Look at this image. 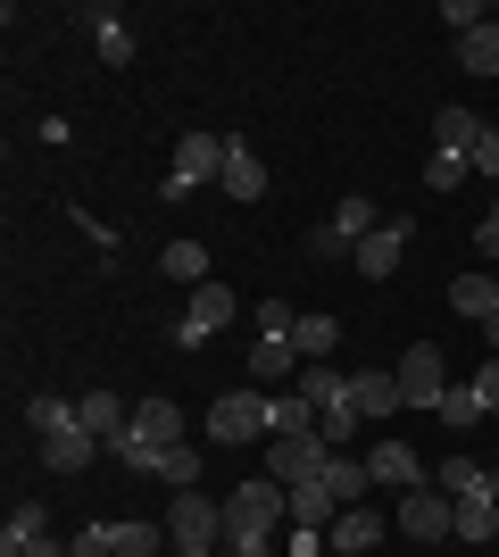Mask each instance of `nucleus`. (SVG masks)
I'll use <instances>...</instances> for the list:
<instances>
[{
    "label": "nucleus",
    "instance_id": "nucleus-1",
    "mask_svg": "<svg viewBox=\"0 0 499 557\" xmlns=\"http://www.w3.org/2000/svg\"><path fill=\"white\" fill-rule=\"evenodd\" d=\"M275 524H291L284 483H234L225 491V533H275Z\"/></svg>",
    "mask_w": 499,
    "mask_h": 557
},
{
    "label": "nucleus",
    "instance_id": "nucleus-2",
    "mask_svg": "<svg viewBox=\"0 0 499 557\" xmlns=\"http://www.w3.org/2000/svg\"><path fill=\"white\" fill-rule=\"evenodd\" d=\"M166 541H175V549H216V541H225V499H209V491H175Z\"/></svg>",
    "mask_w": 499,
    "mask_h": 557
},
{
    "label": "nucleus",
    "instance_id": "nucleus-3",
    "mask_svg": "<svg viewBox=\"0 0 499 557\" xmlns=\"http://www.w3.org/2000/svg\"><path fill=\"white\" fill-rule=\"evenodd\" d=\"M216 175H225V141H216V134H184V141H175V166H166V184H159V200H184V191L216 184Z\"/></svg>",
    "mask_w": 499,
    "mask_h": 557
},
{
    "label": "nucleus",
    "instance_id": "nucleus-4",
    "mask_svg": "<svg viewBox=\"0 0 499 557\" xmlns=\"http://www.w3.org/2000/svg\"><path fill=\"white\" fill-rule=\"evenodd\" d=\"M209 433H216V449H241V442H275V417H266V392H225L209 408Z\"/></svg>",
    "mask_w": 499,
    "mask_h": 557
},
{
    "label": "nucleus",
    "instance_id": "nucleus-5",
    "mask_svg": "<svg viewBox=\"0 0 499 557\" xmlns=\"http://www.w3.org/2000/svg\"><path fill=\"white\" fill-rule=\"evenodd\" d=\"M325 458H333V449L316 442V433H275V442H266V483L300 491V483H316V474H325Z\"/></svg>",
    "mask_w": 499,
    "mask_h": 557
},
{
    "label": "nucleus",
    "instance_id": "nucleus-6",
    "mask_svg": "<svg viewBox=\"0 0 499 557\" xmlns=\"http://www.w3.org/2000/svg\"><path fill=\"white\" fill-rule=\"evenodd\" d=\"M225 325H234V292H225V283H200V292L184 300V317H175V342H184V349H209Z\"/></svg>",
    "mask_w": 499,
    "mask_h": 557
},
{
    "label": "nucleus",
    "instance_id": "nucleus-7",
    "mask_svg": "<svg viewBox=\"0 0 499 557\" xmlns=\"http://www.w3.org/2000/svg\"><path fill=\"white\" fill-rule=\"evenodd\" d=\"M400 399L408 408H441V392H450V367H441V349L433 342H416V349H400Z\"/></svg>",
    "mask_w": 499,
    "mask_h": 557
},
{
    "label": "nucleus",
    "instance_id": "nucleus-8",
    "mask_svg": "<svg viewBox=\"0 0 499 557\" xmlns=\"http://www.w3.org/2000/svg\"><path fill=\"white\" fill-rule=\"evenodd\" d=\"M400 533L408 541H450L458 533V499L450 491H408L400 499Z\"/></svg>",
    "mask_w": 499,
    "mask_h": 557
},
{
    "label": "nucleus",
    "instance_id": "nucleus-9",
    "mask_svg": "<svg viewBox=\"0 0 499 557\" xmlns=\"http://www.w3.org/2000/svg\"><path fill=\"white\" fill-rule=\"evenodd\" d=\"M408 233H416V225H391V216H383V225H375V233H366V242L350 250V267H358L366 283H391V275H400V250H408Z\"/></svg>",
    "mask_w": 499,
    "mask_h": 557
},
{
    "label": "nucleus",
    "instance_id": "nucleus-10",
    "mask_svg": "<svg viewBox=\"0 0 499 557\" xmlns=\"http://www.w3.org/2000/svg\"><path fill=\"white\" fill-rule=\"evenodd\" d=\"M350 399H358V417H366V424H383V417H400V408H408L391 367H350Z\"/></svg>",
    "mask_w": 499,
    "mask_h": 557
},
{
    "label": "nucleus",
    "instance_id": "nucleus-11",
    "mask_svg": "<svg viewBox=\"0 0 499 557\" xmlns=\"http://www.w3.org/2000/svg\"><path fill=\"white\" fill-rule=\"evenodd\" d=\"M366 474H375V483H391V491H425V483H433V466L416 458L408 442H375V449H366Z\"/></svg>",
    "mask_w": 499,
    "mask_h": 557
},
{
    "label": "nucleus",
    "instance_id": "nucleus-12",
    "mask_svg": "<svg viewBox=\"0 0 499 557\" xmlns=\"http://www.w3.org/2000/svg\"><path fill=\"white\" fill-rule=\"evenodd\" d=\"M84 25H92V42L109 67H134V25H125V9H109V0H92L84 9Z\"/></svg>",
    "mask_w": 499,
    "mask_h": 557
},
{
    "label": "nucleus",
    "instance_id": "nucleus-13",
    "mask_svg": "<svg viewBox=\"0 0 499 557\" xmlns=\"http://www.w3.org/2000/svg\"><path fill=\"white\" fill-rule=\"evenodd\" d=\"M300 383V349H291V333H259V349H250V383L259 392H275V383Z\"/></svg>",
    "mask_w": 499,
    "mask_h": 557
},
{
    "label": "nucleus",
    "instance_id": "nucleus-14",
    "mask_svg": "<svg viewBox=\"0 0 499 557\" xmlns=\"http://www.w3.org/2000/svg\"><path fill=\"white\" fill-rule=\"evenodd\" d=\"M100 449H109V442L75 424V433H50V442H42V466H50V474H92V458H100Z\"/></svg>",
    "mask_w": 499,
    "mask_h": 557
},
{
    "label": "nucleus",
    "instance_id": "nucleus-15",
    "mask_svg": "<svg viewBox=\"0 0 499 557\" xmlns=\"http://www.w3.org/2000/svg\"><path fill=\"white\" fill-rule=\"evenodd\" d=\"M216 184H225V200H259L266 191V166H259V150H250V141H225V175H216Z\"/></svg>",
    "mask_w": 499,
    "mask_h": 557
},
{
    "label": "nucleus",
    "instance_id": "nucleus-16",
    "mask_svg": "<svg viewBox=\"0 0 499 557\" xmlns=\"http://www.w3.org/2000/svg\"><path fill=\"white\" fill-rule=\"evenodd\" d=\"M134 433H142L150 449H175V442H184V408H175L166 392H150L142 408H134Z\"/></svg>",
    "mask_w": 499,
    "mask_h": 557
},
{
    "label": "nucleus",
    "instance_id": "nucleus-17",
    "mask_svg": "<svg viewBox=\"0 0 499 557\" xmlns=\"http://www.w3.org/2000/svg\"><path fill=\"white\" fill-rule=\"evenodd\" d=\"M375 541H383V516H375V508H341V516L325 524V549H333V557H350V549H375Z\"/></svg>",
    "mask_w": 499,
    "mask_h": 557
},
{
    "label": "nucleus",
    "instance_id": "nucleus-18",
    "mask_svg": "<svg viewBox=\"0 0 499 557\" xmlns=\"http://www.w3.org/2000/svg\"><path fill=\"white\" fill-rule=\"evenodd\" d=\"M475 141H483V116H475V109H458V100H450V109L433 116V150H458V159H475Z\"/></svg>",
    "mask_w": 499,
    "mask_h": 557
},
{
    "label": "nucleus",
    "instance_id": "nucleus-19",
    "mask_svg": "<svg viewBox=\"0 0 499 557\" xmlns=\"http://www.w3.org/2000/svg\"><path fill=\"white\" fill-rule=\"evenodd\" d=\"M458 541H499V491H466V499H458Z\"/></svg>",
    "mask_w": 499,
    "mask_h": 557
},
{
    "label": "nucleus",
    "instance_id": "nucleus-20",
    "mask_svg": "<svg viewBox=\"0 0 499 557\" xmlns=\"http://www.w3.org/2000/svg\"><path fill=\"white\" fill-rule=\"evenodd\" d=\"M316 483H325L333 499H341V508H358V491L375 483V474H366V458H350V449H333V458H325V474H316Z\"/></svg>",
    "mask_w": 499,
    "mask_h": 557
},
{
    "label": "nucleus",
    "instance_id": "nucleus-21",
    "mask_svg": "<svg viewBox=\"0 0 499 557\" xmlns=\"http://www.w3.org/2000/svg\"><path fill=\"white\" fill-rule=\"evenodd\" d=\"M159 275H166V283H191V292H200V283H216L200 242H166V250H159Z\"/></svg>",
    "mask_w": 499,
    "mask_h": 557
},
{
    "label": "nucleus",
    "instance_id": "nucleus-22",
    "mask_svg": "<svg viewBox=\"0 0 499 557\" xmlns=\"http://www.w3.org/2000/svg\"><path fill=\"white\" fill-rule=\"evenodd\" d=\"M42 533H50V508H42V499H25V508L9 516V524H0V557H25Z\"/></svg>",
    "mask_w": 499,
    "mask_h": 557
},
{
    "label": "nucleus",
    "instance_id": "nucleus-23",
    "mask_svg": "<svg viewBox=\"0 0 499 557\" xmlns=\"http://www.w3.org/2000/svg\"><path fill=\"white\" fill-rule=\"evenodd\" d=\"M433 483L450 491V499H466V491H499V466H475V458H441V466H433Z\"/></svg>",
    "mask_w": 499,
    "mask_h": 557
},
{
    "label": "nucleus",
    "instance_id": "nucleus-24",
    "mask_svg": "<svg viewBox=\"0 0 499 557\" xmlns=\"http://www.w3.org/2000/svg\"><path fill=\"white\" fill-rule=\"evenodd\" d=\"M75 417H84V433H100V442H109V433H125V424H134V408H125L117 392H84V408H75Z\"/></svg>",
    "mask_w": 499,
    "mask_h": 557
},
{
    "label": "nucleus",
    "instance_id": "nucleus-25",
    "mask_svg": "<svg viewBox=\"0 0 499 557\" xmlns=\"http://www.w3.org/2000/svg\"><path fill=\"white\" fill-rule=\"evenodd\" d=\"M333 516H341V499H333L325 483H300V491H291V524H300V533H325Z\"/></svg>",
    "mask_w": 499,
    "mask_h": 557
},
{
    "label": "nucleus",
    "instance_id": "nucleus-26",
    "mask_svg": "<svg viewBox=\"0 0 499 557\" xmlns=\"http://www.w3.org/2000/svg\"><path fill=\"white\" fill-rule=\"evenodd\" d=\"M291 349H300V367H316V358L341 349V325H333V317H300V325H291Z\"/></svg>",
    "mask_w": 499,
    "mask_h": 557
},
{
    "label": "nucleus",
    "instance_id": "nucleus-27",
    "mask_svg": "<svg viewBox=\"0 0 499 557\" xmlns=\"http://www.w3.org/2000/svg\"><path fill=\"white\" fill-rule=\"evenodd\" d=\"M450 308H458V317H475V325H483V317H491V308H499V275H458V283H450Z\"/></svg>",
    "mask_w": 499,
    "mask_h": 557
},
{
    "label": "nucleus",
    "instance_id": "nucleus-28",
    "mask_svg": "<svg viewBox=\"0 0 499 557\" xmlns=\"http://www.w3.org/2000/svg\"><path fill=\"white\" fill-rule=\"evenodd\" d=\"M25 424H34V433H42V442H50V433H75V424H84V417H75V408H67V399H59V392H34V399H25Z\"/></svg>",
    "mask_w": 499,
    "mask_h": 557
},
{
    "label": "nucleus",
    "instance_id": "nucleus-29",
    "mask_svg": "<svg viewBox=\"0 0 499 557\" xmlns=\"http://www.w3.org/2000/svg\"><path fill=\"white\" fill-rule=\"evenodd\" d=\"M291 392L309 399V408H325V399H341V392H350V374L333 367V358H316V367H300V383H291Z\"/></svg>",
    "mask_w": 499,
    "mask_h": 557
},
{
    "label": "nucleus",
    "instance_id": "nucleus-30",
    "mask_svg": "<svg viewBox=\"0 0 499 557\" xmlns=\"http://www.w3.org/2000/svg\"><path fill=\"white\" fill-rule=\"evenodd\" d=\"M150 474H159L166 491H191V483H200V449H191V442L159 449V458H150Z\"/></svg>",
    "mask_w": 499,
    "mask_h": 557
},
{
    "label": "nucleus",
    "instance_id": "nucleus-31",
    "mask_svg": "<svg viewBox=\"0 0 499 557\" xmlns=\"http://www.w3.org/2000/svg\"><path fill=\"white\" fill-rule=\"evenodd\" d=\"M458 59H466V75H483V84H491V75H499V25L458 34Z\"/></svg>",
    "mask_w": 499,
    "mask_h": 557
},
{
    "label": "nucleus",
    "instance_id": "nucleus-32",
    "mask_svg": "<svg viewBox=\"0 0 499 557\" xmlns=\"http://www.w3.org/2000/svg\"><path fill=\"white\" fill-rule=\"evenodd\" d=\"M375 225H383V216H375V200H366V191H350V200L333 209V233H341L350 250H358V242H366V233H375Z\"/></svg>",
    "mask_w": 499,
    "mask_h": 557
},
{
    "label": "nucleus",
    "instance_id": "nucleus-33",
    "mask_svg": "<svg viewBox=\"0 0 499 557\" xmlns=\"http://www.w3.org/2000/svg\"><path fill=\"white\" fill-rule=\"evenodd\" d=\"M266 417H275V433H316V408L300 392H266Z\"/></svg>",
    "mask_w": 499,
    "mask_h": 557
},
{
    "label": "nucleus",
    "instance_id": "nucleus-34",
    "mask_svg": "<svg viewBox=\"0 0 499 557\" xmlns=\"http://www.w3.org/2000/svg\"><path fill=\"white\" fill-rule=\"evenodd\" d=\"M466 166H475V159H458V150H433V159H425V191H458V184H466Z\"/></svg>",
    "mask_w": 499,
    "mask_h": 557
},
{
    "label": "nucleus",
    "instance_id": "nucleus-35",
    "mask_svg": "<svg viewBox=\"0 0 499 557\" xmlns=\"http://www.w3.org/2000/svg\"><path fill=\"white\" fill-rule=\"evenodd\" d=\"M441 424H483V399H475V383H450V392H441Z\"/></svg>",
    "mask_w": 499,
    "mask_h": 557
},
{
    "label": "nucleus",
    "instance_id": "nucleus-36",
    "mask_svg": "<svg viewBox=\"0 0 499 557\" xmlns=\"http://www.w3.org/2000/svg\"><path fill=\"white\" fill-rule=\"evenodd\" d=\"M75 557H117V524H84V533H75Z\"/></svg>",
    "mask_w": 499,
    "mask_h": 557
},
{
    "label": "nucleus",
    "instance_id": "nucleus-37",
    "mask_svg": "<svg viewBox=\"0 0 499 557\" xmlns=\"http://www.w3.org/2000/svg\"><path fill=\"white\" fill-rule=\"evenodd\" d=\"M225 557H275V533H225Z\"/></svg>",
    "mask_w": 499,
    "mask_h": 557
},
{
    "label": "nucleus",
    "instance_id": "nucleus-38",
    "mask_svg": "<svg viewBox=\"0 0 499 557\" xmlns=\"http://www.w3.org/2000/svg\"><path fill=\"white\" fill-rule=\"evenodd\" d=\"M475 399L499 417V358H483V367H475Z\"/></svg>",
    "mask_w": 499,
    "mask_h": 557
},
{
    "label": "nucleus",
    "instance_id": "nucleus-39",
    "mask_svg": "<svg viewBox=\"0 0 499 557\" xmlns=\"http://www.w3.org/2000/svg\"><path fill=\"white\" fill-rule=\"evenodd\" d=\"M475 166H483V175L499 184V125H483V141H475Z\"/></svg>",
    "mask_w": 499,
    "mask_h": 557
},
{
    "label": "nucleus",
    "instance_id": "nucleus-40",
    "mask_svg": "<svg viewBox=\"0 0 499 557\" xmlns=\"http://www.w3.org/2000/svg\"><path fill=\"white\" fill-rule=\"evenodd\" d=\"M441 17H450L458 34H475V25H483V9H475V0H441Z\"/></svg>",
    "mask_w": 499,
    "mask_h": 557
},
{
    "label": "nucleus",
    "instance_id": "nucleus-41",
    "mask_svg": "<svg viewBox=\"0 0 499 557\" xmlns=\"http://www.w3.org/2000/svg\"><path fill=\"white\" fill-rule=\"evenodd\" d=\"M291 325H300V317H291L284 300H266V308H259V333H291Z\"/></svg>",
    "mask_w": 499,
    "mask_h": 557
},
{
    "label": "nucleus",
    "instance_id": "nucleus-42",
    "mask_svg": "<svg viewBox=\"0 0 499 557\" xmlns=\"http://www.w3.org/2000/svg\"><path fill=\"white\" fill-rule=\"evenodd\" d=\"M341 250H350V242H341L333 225H316V233H309V258H341Z\"/></svg>",
    "mask_w": 499,
    "mask_h": 557
},
{
    "label": "nucleus",
    "instance_id": "nucleus-43",
    "mask_svg": "<svg viewBox=\"0 0 499 557\" xmlns=\"http://www.w3.org/2000/svg\"><path fill=\"white\" fill-rule=\"evenodd\" d=\"M475 250H483V258H499V209H491V216L475 225Z\"/></svg>",
    "mask_w": 499,
    "mask_h": 557
},
{
    "label": "nucleus",
    "instance_id": "nucleus-44",
    "mask_svg": "<svg viewBox=\"0 0 499 557\" xmlns=\"http://www.w3.org/2000/svg\"><path fill=\"white\" fill-rule=\"evenodd\" d=\"M291 557H325V533H300V524H291Z\"/></svg>",
    "mask_w": 499,
    "mask_h": 557
},
{
    "label": "nucleus",
    "instance_id": "nucleus-45",
    "mask_svg": "<svg viewBox=\"0 0 499 557\" xmlns=\"http://www.w3.org/2000/svg\"><path fill=\"white\" fill-rule=\"evenodd\" d=\"M25 557H75V541H59V533H42V541H34V549H25Z\"/></svg>",
    "mask_w": 499,
    "mask_h": 557
},
{
    "label": "nucleus",
    "instance_id": "nucleus-46",
    "mask_svg": "<svg viewBox=\"0 0 499 557\" xmlns=\"http://www.w3.org/2000/svg\"><path fill=\"white\" fill-rule=\"evenodd\" d=\"M483 342H491V358H499V308H491V317H483Z\"/></svg>",
    "mask_w": 499,
    "mask_h": 557
},
{
    "label": "nucleus",
    "instance_id": "nucleus-47",
    "mask_svg": "<svg viewBox=\"0 0 499 557\" xmlns=\"http://www.w3.org/2000/svg\"><path fill=\"white\" fill-rule=\"evenodd\" d=\"M166 557H216V549H166Z\"/></svg>",
    "mask_w": 499,
    "mask_h": 557
}]
</instances>
